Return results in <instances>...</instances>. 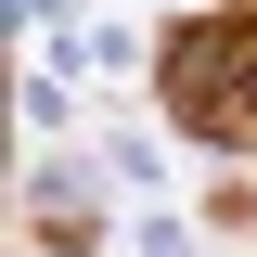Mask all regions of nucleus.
Instances as JSON below:
<instances>
[{"label": "nucleus", "instance_id": "nucleus-1", "mask_svg": "<svg viewBox=\"0 0 257 257\" xmlns=\"http://www.w3.org/2000/svg\"><path fill=\"white\" fill-rule=\"evenodd\" d=\"M167 116L193 142H219V155H257V13H193L155 64Z\"/></svg>", "mask_w": 257, "mask_h": 257}, {"label": "nucleus", "instance_id": "nucleus-2", "mask_svg": "<svg viewBox=\"0 0 257 257\" xmlns=\"http://www.w3.org/2000/svg\"><path fill=\"white\" fill-rule=\"evenodd\" d=\"M244 13H257V0H244Z\"/></svg>", "mask_w": 257, "mask_h": 257}]
</instances>
